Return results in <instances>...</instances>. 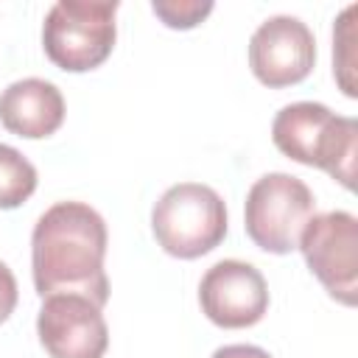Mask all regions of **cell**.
Instances as JSON below:
<instances>
[{
	"instance_id": "1",
	"label": "cell",
	"mask_w": 358,
	"mask_h": 358,
	"mask_svg": "<svg viewBox=\"0 0 358 358\" xmlns=\"http://www.w3.org/2000/svg\"><path fill=\"white\" fill-rule=\"evenodd\" d=\"M106 221L84 201H56L31 232V271L39 296L81 294L98 308L109 302Z\"/></svg>"
},
{
	"instance_id": "2",
	"label": "cell",
	"mask_w": 358,
	"mask_h": 358,
	"mask_svg": "<svg viewBox=\"0 0 358 358\" xmlns=\"http://www.w3.org/2000/svg\"><path fill=\"white\" fill-rule=\"evenodd\" d=\"M274 145L294 162L322 168L341 187H355L358 120L330 112L324 103L299 101L274 115Z\"/></svg>"
},
{
	"instance_id": "3",
	"label": "cell",
	"mask_w": 358,
	"mask_h": 358,
	"mask_svg": "<svg viewBox=\"0 0 358 358\" xmlns=\"http://www.w3.org/2000/svg\"><path fill=\"white\" fill-rule=\"evenodd\" d=\"M151 229L162 252L179 260H196L213 252L227 235L224 199L207 185L179 182L154 204Z\"/></svg>"
},
{
	"instance_id": "4",
	"label": "cell",
	"mask_w": 358,
	"mask_h": 358,
	"mask_svg": "<svg viewBox=\"0 0 358 358\" xmlns=\"http://www.w3.org/2000/svg\"><path fill=\"white\" fill-rule=\"evenodd\" d=\"M115 0H59L42 25L45 56L67 73L101 67L117 39Z\"/></svg>"
},
{
	"instance_id": "5",
	"label": "cell",
	"mask_w": 358,
	"mask_h": 358,
	"mask_svg": "<svg viewBox=\"0 0 358 358\" xmlns=\"http://www.w3.org/2000/svg\"><path fill=\"white\" fill-rule=\"evenodd\" d=\"M316 199L310 187L291 173L260 176L243 204V229L255 246L271 255H288L299 249V238L313 218Z\"/></svg>"
},
{
	"instance_id": "6",
	"label": "cell",
	"mask_w": 358,
	"mask_h": 358,
	"mask_svg": "<svg viewBox=\"0 0 358 358\" xmlns=\"http://www.w3.org/2000/svg\"><path fill=\"white\" fill-rule=\"evenodd\" d=\"M299 249L324 291L352 308L358 302V218L347 210L313 215L299 238Z\"/></svg>"
},
{
	"instance_id": "7",
	"label": "cell",
	"mask_w": 358,
	"mask_h": 358,
	"mask_svg": "<svg viewBox=\"0 0 358 358\" xmlns=\"http://www.w3.org/2000/svg\"><path fill=\"white\" fill-rule=\"evenodd\" d=\"M316 64L313 31L288 14L268 17L249 39V67L255 78L271 90L294 87L310 76Z\"/></svg>"
},
{
	"instance_id": "8",
	"label": "cell",
	"mask_w": 358,
	"mask_h": 358,
	"mask_svg": "<svg viewBox=\"0 0 358 358\" xmlns=\"http://www.w3.org/2000/svg\"><path fill=\"white\" fill-rule=\"evenodd\" d=\"M36 333L50 358H103L109 347L101 308L81 294L42 296Z\"/></svg>"
},
{
	"instance_id": "9",
	"label": "cell",
	"mask_w": 358,
	"mask_h": 358,
	"mask_svg": "<svg viewBox=\"0 0 358 358\" xmlns=\"http://www.w3.org/2000/svg\"><path fill=\"white\" fill-rule=\"evenodd\" d=\"M199 305L204 316L227 330L257 324L268 310V285L263 274L243 260H221L207 268L199 282Z\"/></svg>"
},
{
	"instance_id": "10",
	"label": "cell",
	"mask_w": 358,
	"mask_h": 358,
	"mask_svg": "<svg viewBox=\"0 0 358 358\" xmlns=\"http://www.w3.org/2000/svg\"><path fill=\"white\" fill-rule=\"evenodd\" d=\"M0 123L25 140L50 137L64 123V98L45 78H20L0 92Z\"/></svg>"
},
{
	"instance_id": "11",
	"label": "cell",
	"mask_w": 358,
	"mask_h": 358,
	"mask_svg": "<svg viewBox=\"0 0 358 358\" xmlns=\"http://www.w3.org/2000/svg\"><path fill=\"white\" fill-rule=\"evenodd\" d=\"M355 14L358 6H347L341 11V17L336 20L333 28V76L341 87V92L347 98H358V81H355V70H358V56H355Z\"/></svg>"
},
{
	"instance_id": "12",
	"label": "cell",
	"mask_w": 358,
	"mask_h": 358,
	"mask_svg": "<svg viewBox=\"0 0 358 358\" xmlns=\"http://www.w3.org/2000/svg\"><path fill=\"white\" fill-rule=\"evenodd\" d=\"M36 190V168L11 145L0 143V210L25 204Z\"/></svg>"
},
{
	"instance_id": "13",
	"label": "cell",
	"mask_w": 358,
	"mask_h": 358,
	"mask_svg": "<svg viewBox=\"0 0 358 358\" xmlns=\"http://www.w3.org/2000/svg\"><path fill=\"white\" fill-rule=\"evenodd\" d=\"M151 11L168 28L187 31V28H196L213 11V3L210 0H154L151 3Z\"/></svg>"
},
{
	"instance_id": "14",
	"label": "cell",
	"mask_w": 358,
	"mask_h": 358,
	"mask_svg": "<svg viewBox=\"0 0 358 358\" xmlns=\"http://www.w3.org/2000/svg\"><path fill=\"white\" fill-rule=\"evenodd\" d=\"M17 299H20V291H17V280L11 274V268L0 260V324L14 313L17 308Z\"/></svg>"
},
{
	"instance_id": "15",
	"label": "cell",
	"mask_w": 358,
	"mask_h": 358,
	"mask_svg": "<svg viewBox=\"0 0 358 358\" xmlns=\"http://www.w3.org/2000/svg\"><path fill=\"white\" fill-rule=\"evenodd\" d=\"M213 358H271V355L255 344H227V347H218Z\"/></svg>"
}]
</instances>
